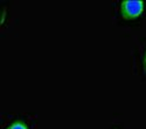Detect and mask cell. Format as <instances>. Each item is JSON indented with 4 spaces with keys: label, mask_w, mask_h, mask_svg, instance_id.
<instances>
[{
    "label": "cell",
    "mask_w": 146,
    "mask_h": 129,
    "mask_svg": "<svg viewBox=\"0 0 146 129\" xmlns=\"http://www.w3.org/2000/svg\"><path fill=\"white\" fill-rule=\"evenodd\" d=\"M7 129H28V128H27V126L23 123V122L17 121V122H14L13 124H11Z\"/></svg>",
    "instance_id": "obj_2"
},
{
    "label": "cell",
    "mask_w": 146,
    "mask_h": 129,
    "mask_svg": "<svg viewBox=\"0 0 146 129\" xmlns=\"http://www.w3.org/2000/svg\"><path fill=\"white\" fill-rule=\"evenodd\" d=\"M144 73L146 74V54H145V57H144Z\"/></svg>",
    "instance_id": "obj_3"
},
{
    "label": "cell",
    "mask_w": 146,
    "mask_h": 129,
    "mask_svg": "<svg viewBox=\"0 0 146 129\" xmlns=\"http://www.w3.org/2000/svg\"><path fill=\"white\" fill-rule=\"evenodd\" d=\"M144 11L143 1H124L120 5L121 15L126 20H133L138 18Z\"/></svg>",
    "instance_id": "obj_1"
}]
</instances>
